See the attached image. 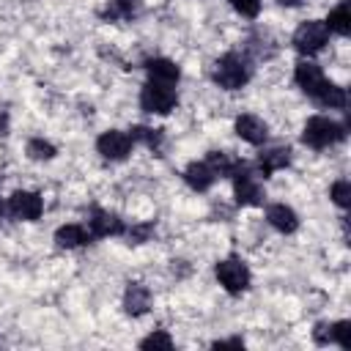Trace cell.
<instances>
[{"instance_id":"obj_6","label":"cell","mask_w":351,"mask_h":351,"mask_svg":"<svg viewBox=\"0 0 351 351\" xmlns=\"http://www.w3.org/2000/svg\"><path fill=\"white\" fill-rule=\"evenodd\" d=\"M140 107L145 112H156V115H167L176 107V90L170 85H159V82H148L140 93Z\"/></svg>"},{"instance_id":"obj_1","label":"cell","mask_w":351,"mask_h":351,"mask_svg":"<svg viewBox=\"0 0 351 351\" xmlns=\"http://www.w3.org/2000/svg\"><path fill=\"white\" fill-rule=\"evenodd\" d=\"M343 137H346V129H343L337 121L324 118V115L307 118V123H304V129H302V140H304V145H310V148H329V145L340 143Z\"/></svg>"},{"instance_id":"obj_25","label":"cell","mask_w":351,"mask_h":351,"mask_svg":"<svg viewBox=\"0 0 351 351\" xmlns=\"http://www.w3.org/2000/svg\"><path fill=\"white\" fill-rule=\"evenodd\" d=\"M332 340H335L340 348H351V324H348V321L332 324Z\"/></svg>"},{"instance_id":"obj_13","label":"cell","mask_w":351,"mask_h":351,"mask_svg":"<svg viewBox=\"0 0 351 351\" xmlns=\"http://www.w3.org/2000/svg\"><path fill=\"white\" fill-rule=\"evenodd\" d=\"M266 219L271 228H277L280 233H293L299 228V217L293 208H288L285 203H274L266 208Z\"/></svg>"},{"instance_id":"obj_24","label":"cell","mask_w":351,"mask_h":351,"mask_svg":"<svg viewBox=\"0 0 351 351\" xmlns=\"http://www.w3.org/2000/svg\"><path fill=\"white\" fill-rule=\"evenodd\" d=\"M332 200H335L340 208H348V206H351V184H348V181H335V184H332Z\"/></svg>"},{"instance_id":"obj_17","label":"cell","mask_w":351,"mask_h":351,"mask_svg":"<svg viewBox=\"0 0 351 351\" xmlns=\"http://www.w3.org/2000/svg\"><path fill=\"white\" fill-rule=\"evenodd\" d=\"M88 239H90V233H88L82 225H63V228H58V233H55V244L63 247V250L82 247Z\"/></svg>"},{"instance_id":"obj_18","label":"cell","mask_w":351,"mask_h":351,"mask_svg":"<svg viewBox=\"0 0 351 351\" xmlns=\"http://www.w3.org/2000/svg\"><path fill=\"white\" fill-rule=\"evenodd\" d=\"M318 107H329V110H343L346 107V90L340 88V85H335V82H324V88L318 90V96L313 99Z\"/></svg>"},{"instance_id":"obj_4","label":"cell","mask_w":351,"mask_h":351,"mask_svg":"<svg viewBox=\"0 0 351 351\" xmlns=\"http://www.w3.org/2000/svg\"><path fill=\"white\" fill-rule=\"evenodd\" d=\"M329 41V27L326 22L321 19H310V22H302L293 33V47L302 52V55H315L324 49V44Z\"/></svg>"},{"instance_id":"obj_31","label":"cell","mask_w":351,"mask_h":351,"mask_svg":"<svg viewBox=\"0 0 351 351\" xmlns=\"http://www.w3.org/2000/svg\"><path fill=\"white\" fill-rule=\"evenodd\" d=\"M280 3H282V5H299L302 0H280Z\"/></svg>"},{"instance_id":"obj_2","label":"cell","mask_w":351,"mask_h":351,"mask_svg":"<svg viewBox=\"0 0 351 351\" xmlns=\"http://www.w3.org/2000/svg\"><path fill=\"white\" fill-rule=\"evenodd\" d=\"M250 80V66L241 55L236 52H228L217 60V69H214V82L225 90H239L244 82Z\"/></svg>"},{"instance_id":"obj_5","label":"cell","mask_w":351,"mask_h":351,"mask_svg":"<svg viewBox=\"0 0 351 351\" xmlns=\"http://www.w3.org/2000/svg\"><path fill=\"white\" fill-rule=\"evenodd\" d=\"M217 280H219V285H222L228 293L239 296L241 291L250 288V269H247V263L239 261V258H225V261L217 263Z\"/></svg>"},{"instance_id":"obj_10","label":"cell","mask_w":351,"mask_h":351,"mask_svg":"<svg viewBox=\"0 0 351 351\" xmlns=\"http://www.w3.org/2000/svg\"><path fill=\"white\" fill-rule=\"evenodd\" d=\"M236 134H239L241 140L252 143V145H261V143L266 140L269 129H266V123H263L258 115H239V118H236Z\"/></svg>"},{"instance_id":"obj_9","label":"cell","mask_w":351,"mask_h":351,"mask_svg":"<svg viewBox=\"0 0 351 351\" xmlns=\"http://www.w3.org/2000/svg\"><path fill=\"white\" fill-rule=\"evenodd\" d=\"M8 208H11V214H14L16 219H38L41 211H44V203H41V197H38L36 192L19 189V192L11 195Z\"/></svg>"},{"instance_id":"obj_26","label":"cell","mask_w":351,"mask_h":351,"mask_svg":"<svg viewBox=\"0 0 351 351\" xmlns=\"http://www.w3.org/2000/svg\"><path fill=\"white\" fill-rule=\"evenodd\" d=\"M241 16H247V19H255L258 14H261V0H228Z\"/></svg>"},{"instance_id":"obj_8","label":"cell","mask_w":351,"mask_h":351,"mask_svg":"<svg viewBox=\"0 0 351 351\" xmlns=\"http://www.w3.org/2000/svg\"><path fill=\"white\" fill-rule=\"evenodd\" d=\"M293 80H296V85H299L310 99H315V96H318V90H321V88H324V82H326V77H324L321 66H318V63H310V60L296 63Z\"/></svg>"},{"instance_id":"obj_11","label":"cell","mask_w":351,"mask_h":351,"mask_svg":"<svg viewBox=\"0 0 351 351\" xmlns=\"http://www.w3.org/2000/svg\"><path fill=\"white\" fill-rule=\"evenodd\" d=\"M88 225H90V236H118V233H123V222L115 214L101 211V208L90 211Z\"/></svg>"},{"instance_id":"obj_27","label":"cell","mask_w":351,"mask_h":351,"mask_svg":"<svg viewBox=\"0 0 351 351\" xmlns=\"http://www.w3.org/2000/svg\"><path fill=\"white\" fill-rule=\"evenodd\" d=\"M140 348H173V340H170V335L167 332H154V335H148L143 343H140Z\"/></svg>"},{"instance_id":"obj_3","label":"cell","mask_w":351,"mask_h":351,"mask_svg":"<svg viewBox=\"0 0 351 351\" xmlns=\"http://www.w3.org/2000/svg\"><path fill=\"white\" fill-rule=\"evenodd\" d=\"M230 176H233V189H236V203L239 206H261L263 203V189L255 181L250 165L236 162L233 170H230Z\"/></svg>"},{"instance_id":"obj_7","label":"cell","mask_w":351,"mask_h":351,"mask_svg":"<svg viewBox=\"0 0 351 351\" xmlns=\"http://www.w3.org/2000/svg\"><path fill=\"white\" fill-rule=\"evenodd\" d=\"M132 143H134V140H132L126 132L110 129V132H104V134L96 140V148H99V154H101L104 159L118 162V159H126V156L132 154Z\"/></svg>"},{"instance_id":"obj_23","label":"cell","mask_w":351,"mask_h":351,"mask_svg":"<svg viewBox=\"0 0 351 351\" xmlns=\"http://www.w3.org/2000/svg\"><path fill=\"white\" fill-rule=\"evenodd\" d=\"M27 154H30V159H52L55 156V145L36 137V140L27 143Z\"/></svg>"},{"instance_id":"obj_22","label":"cell","mask_w":351,"mask_h":351,"mask_svg":"<svg viewBox=\"0 0 351 351\" xmlns=\"http://www.w3.org/2000/svg\"><path fill=\"white\" fill-rule=\"evenodd\" d=\"M206 165H208L217 176H230V170H233L236 162H230L228 154H222V151H211V154L206 156Z\"/></svg>"},{"instance_id":"obj_21","label":"cell","mask_w":351,"mask_h":351,"mask_svg":"<svg viewBox=\"0 0 351 351\" xmlns=\"http://www.w3.org/2000/svg\"><path fill=\"white\" fill-rule=\"evenodd\" d=\"M134 14V0H110L104 19H129Z\"/></svg>"},{"instance_id":"obj_16","label":"cell","mask_w":351,"mask_h":351,"mask_svg":"<svg viewBox=\"0 0 351 351\" xmlns=\"http://www.w3.org/2000/svg\"><path fill=\"white\" fill-rule=\"evenodd\" d=\"M288 162H291V148H269V151L261 154L258 170H261V176L266 178V176H271L274 170L288 167Z\"/></svg>"},{"instance_id":"obj_30","label":"cell","mask_w":351,"mask_h":351,"mask_svg":"<svg viewBox=\"0 0 351 351\" xmlns=\"http://www.w3.org/2000/svg\"><path fill=\"white\" fill-rule=\"evenodd\" d=\"M214 348H217V351H219V348H244V340H241V337H233V340H217Z\"/></svg>"},{"instance_id":"obj_15","label":"cell","mask_w":351,"mask_h":351,"mask_svg":"<svg viewBox=\"0 0 351 351\" xmlns=\"http://www.w3.org/2000/svg\"><path fill=\"white\" fill-rule=\"evenodd\" d=\"M214 178H217V173H214L206 162H192V165L184 170V181H186L195 192H206V189L214 184Z\"/></svg>"},{"instance_id":"obj_20","label":"cell","mask_w":351,"mask_h":351,"mask_svg":"<svg viewBox=\"0 0 351 351\" xmlns=\"http://www.w3.org/2000/svg\"><path fill=\"white\" fill-rule=\"evenodd\" d=\"M129 137H132V140H140V143H145V145H148L151 151H159V148H162V129H148V126H134Z\"/></svg>"},{"instance_id":"obj_12","label":"cell","mask_w":351,"mask_h":351,"mask_svg":"<svg viewBox=\"0 0 351 351\" xmlns=\"http://www.w3.org/2000/svg\"><path fill=\"white\" fill-rule=\"evenodd\" d=\"M145 69H148L151 82L170 85V88H173V85L178 82V77H181L178 66H176L173 60H167V58H154V60H148V63H145Z\"/></svg>"},{"instance_id":"obj_14","label":"cell","mask_w":351,"mask_h":351,"mask_svg":"<svg viewBox=\"0 0 351 351\" xmlns=\"http://www.w3.org/2000/svg\"><path fill=\"white\" fill-rule=\"evenodd\" d=\"M148 304H151L148 288L140 285V282H129V288H126V293H123V310H126L129 315H143V313L148 310Z\"/></svg>"},{"instance_id":"obj_28","label":"cell","mask_w":351,"mask_h":351,"mask_svg":"<svg viewBox=\"0 0 351 351\" xmlns=\"http://www.w3.org/2000/svg\"><path fill=\"white\" fill-rule=\"evenodd\" d=\"M313 337H315V343H332V324H318L315 329H313Z\"/></svg>"},{"instance_id":"obj_19","label":"cell","mask_w":351,"mask_h":351,"mask_svg":"<svg viewBox=\"0 0 351 351\" xmlns=\"http://www.w3.org/2000/svg\"><path fill=\"white\" fill-rule=\"evenodd\" d=\"M326 27H329V33H337V36H348V33H351V14H348V0H343L337 8H332V11H329Z\"/></svg>"},{"instance_id":"obj_29","label":"cell","mask_w":351,"mask_h":351,"mask_svg":"<svg viewBox=\"0 0 351 351\" xmlns=\"http://www.w3.org/2000/svg\"><path fill=\"white\" fill-rule=\"evenodd\" d=\"M151 233V225H140V228H134V230H129V239L134 241V244H140V241H145V236Z\"/></svg>"}]
</instances>
